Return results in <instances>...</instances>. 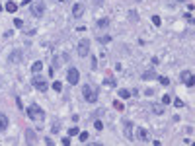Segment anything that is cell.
Here are the masks:
<instances>
[{
    "instance_id": "6da1fadb",
    "label": "cell",
    "mask_w": 195,
    "mask_h": 146,
    "mask_svg": "<svg viewBox=\"0 0 195 146\" xmlns=\"http://www.w3.org/2000/svg\"><path fill=\"white\" fill-rule=\"evenodd\" d=\"M28 117L31 119V121H43V119H45V111H43L39 105L31 103L28 107Z\"/></svg>"
},
{
    "instance_id": "7a4b0ae2",
    "label": "cell",
    "mask_w": 195,
    "mask_h": 146,
    "mask_svg": "<svg viewBox=\"0 0 195 146\" xmlns=\"http://www.w3.org/2000/svg\"><path fill=\"white\" fill-rule=\"evenodd\" d=\"M82 94H84V99H86L88 103H96L98 101V88H92L90 84H86L82 88Z\"/></svg>"
},
{
    "instance_id": "3957f363",
    "label": "cell",
    "mask_w": 195,
    "mask_h": 146,
    "mask_svg": "<svg viewBox=\"0 0 195 146\" xmlns=\"http://www.w3.org/2000/svg\"><path fill=\"white\" fill-rule=\"evenodd\" d=\"M29 12H31L33 18H41L45 14V2L43 0H33L31 6H29Z\"/></svg>"
},
{
    "instance_id": "277c9868",
    "label": "cell",
    "mask_w": 195,
    "mask_h": 146,
    "mask_svg": "<svg viewBox=\"0 0 195 146\" xmlns=\"http://www.w3.org/2000/svg\"><path fill=\"white\" fill-rule=\"evenodd\" d=\"M76 51H78V57H88L90 55V41L88 39H80Z\"/></svg>"
},
{
    "instance_id": "5b68a950",
    "label": "cell",
    "mask_w": 195,
    "mask_h": 146,
    "mask_svg": "<svg viewBox=\"0 0 195 146\" xmlns=\"http://www.w3.org/2000/svg\"><path fill=\"white\" fill-rule=\"evenodd\" d=\"M66 80H68V84H78V80H80V72H78V68H74V66H70L68 68V72H66Z\"/></svg>"
},
{
    "instance_id": "8992f818",
    "label": "cell",
    "mask_w": 195,
    "mask_h": 146,
    "mask_svg": "<svg viewBox=\"0 0 195 146\" xmlns=\"http://www.w3.org/2000/svg\"><path fill=\"white\" fill-rule=\"evenodd\" d=\"M31 86L33 88H37L39 92H47V80L43 78V76H35V78H31Z\"/></svg>"
},
{
    "instance_id": "52a82bcc",
    "label": "cell",
    "mask_w": 195,
    "mask_h": 146,
    "mask_svg": "<svg viewBox=\"0 0 195 146\" xmlns=\"http://www.w3.org/2000/svg\"><path fill=\"white\" fill-rule=\"evenodd\" d=\"M135 138H137L139 142H148V140H150V134H148V131H146V129H137Z\"/></svg>"
},
{
    "instance_id": "ba28073f",
    "label": "cell",
    "mask_w": 195,
    "mask_h": 146,
    "mask_svg": "<svg viewBox=\"0 0 195 146\" xmlns=\"http://www.w3.org/2000/svg\"><path fill=\"white\" fill-rule=\"evenodd\" d=\"M123 134H125L127 140H133V123H131V121L123 123Z\"/></svg>"
},
{
    "instance_id": "9c48e42d",
    "label": "cell",
    "mask_w": 195,
    "mask_h": 146,
    "mask_svg": "<svg viewBox=\"0 0 195 146\" xmlns=\"http://www.w3.org/2000/svg\"><path fill=\"white\" fill-rule=\"evenodd\" d=\"M180 78H181V82H183V84H187L191 88V86H193V74H191L189 70H183L180 74Z\"/></svg>"
},
{
    "instance_id": "30bf717a",
    "label": "cell",
    "mask_w": 195,
    "mask_h": 146,
    "mask_svg": "<svg viewBox=\"0 0 195 146\" xmlns=\"http://www.w3.org/2000/svg\"><path fill=\"white\" fill-rule=\"evenodd\" d=\"M8 125H10V121H8V117H6L4 113H0V132H4L6 129H8Z\"/></svg>"
},
{
    "instance_id": "8fae6325",
    "label": "cell",
    "mask_w": 195,
    "mask_h": 146,
    "mask_svg": "<svg viewBox=\"0 0 195 146\" xmlns=\"http://www.w3.org/2000/svg\"><path fill=\"white\" fill-rule=\"evenodd\" d=\"M82 14H84V4H80V2H78V4H74V6H72V16L80 18Z\"/></svg>"
},
{
    "instance_id": "7c38bea8",
    "label": "cell",
    "mask_w": 195,
    "mask_h": 146,
    "mask_svg": "<svg viewBox=\"0 0 195 146\" xmlns=\"http://www.w3.org/2000/svg\"><path fill=\"white\" fill-rule=\"evenodd\" d=\"M25 142H28V144H35V132H33L31 129L25 131Z\"/></svg>"
},
{
    "instance_id": "4fadbf2b",
    "label": "cell",
    "mask_w": 195,
    "mask_h": 146,
    "mask_svg": "<svg viewBox=\"0 0 195 146\" xmlns=\"http://www.w3.org/2000/svg\"><path fill=\"white\" fill-rule=\"evenodd\" d=\"M4 10H6V12H10V14H14L16 10H18V4H16V2H12V0H8V2H6V6H4Z\"/></svg>"
},
{
    "instance_id": "5bb4252c",
    "label": "cell",
    "mask_w": 195,
    "mask_h": 146,
    "mask_svg": "<svg viewBox=\"0 0 195 146\" xmlns=\"http://www.w3.org/2000/svg\"><path fill=\"white\" fill-rule=\"evenodd\" d=\"M140 78H143V80H156L158 76H156V72L146 70V72H143V74H140Z\"/></svg>"
},
{
    "instance_id": "9a60e30c",
    "label": "cell",
    "mask_w": 195,
    "mask_h": 146,
    "mask_svg": "<svg viewBox=\"0 0 195 146\" xmlns=\"http://www.w3.org/2000/svg\"><path fill=\"white\" fill-rule=\"evenodd\" d=\"M98 27H100V29H106L107 27V25H109V18H102V20H98Z\"/></svg>"
},
{
    "instance_id": "2e32d148",
    "label": "cell",
    "mask_w": 195,
    "mask_h": 146,
    "mask_svg": "<svg viewBox=\"0 0 195 146\" xmlns=\"http://www.w3.org/2000/svg\"><path fill=\"white\" fill-rule=\"evenodd\" d=\"M20 61H22V53L20 51H14L10 55V62H20Z\"/></svg>"
},
{
    "instance_id": "e0dca14e",
    "label": "cell",
    "mask_w": 195,
    "mask_h": 146,
    "mask_svg": "<svg viewBox=\"0 0 195 146\" xmlns=\"http://www.w3.org/2000/svg\"><path fill=\"white\" fill-rule=\"evenodd\" d=\"M41 70H43V62L41 61H37V62H33V64H31V72L37 74V72H41Z\"/></svg>"
},
{
    "instance_id": "ac0fdd59",
    "label": "cell",
    "mask_w": 195,
    "mask_h": 146,
    "mask_svg": "<svg viewBox=\"0 0 195 146\" xmlns=\"http://www.w3.org/2000/svg\"><path fill=\"white\" fill-rule=\"evenodd\" d=\"M152 113L162 115V113H164V105H162V103H154V105H152Z\"/></svg>"
},
{
    "instance_id": "d6986e66",
    "label": "cell",
    "mask_w": 195,
    "mask_h": 146,
    "mask_svg": "<svg viewBox=\"0 0 195 146\" xmlns=\"http://www.w3.org/2000/svg\"><path fill=\"white\" fill-rule=\"evenodd\" d=\"M98 41L102 43V45H107V43H111V35H100Z\"/></svg>"
},
{
    "instance_id": "ffe728a7",
    "label": "cell",
    "mask_w": 195,
    "mask_h": 146,
    "mask_svg": "<svg viewBox=\"0 0 195 146\" xmlns=\"http://www.w3.org/2000/svg\"><path fill=\"white\" fill-rule=\"evenodd\" d=\"M117 95H119L121 99H129V98H131V92H129V90H119V92H117Z\"/></svg>"
},
{
    "instance_id": "44dd1931",
    "label": "cell",
    "mask_w": 195,
    "mask_h": 146,
    "mask_svg": "<svg viewBox=\"0 0 195 146\" xmlns=\"http://www.w3.org/2000/svg\"><path fill=\"white\" fill-rule=\"evenodd\" d=\"M115 78H111V76H109V78H106V80H103V86H109V88H115Z\"/></svg>"
},
{
    "instance_id": "7402d4cb",
    "label": "cell",
    "mask_w": 195,
    "mask_h": 146,
    "mask_svg": "<svg viewBox=\"0 0 195 146\" xmlns=\"http://www.w3.org/2000/svg\"><path fill=\"white\" fill-rule=\"evenodd\" d=\"M129 20H131V22H139V14H137V10H129Z\"/></svg>"
},
{
    "instance_id": "603a6c76",
    "label": "cell",
    "mask_w": 195,
    "mask_h": 146,
    "mask_svg": "<svg viewBox=\"0 0 195 146\" xmlns=\"http://www.w3.org/2000/svg\"><path fill=\"white\" fill-rule=\"evenodd\" d=\"M59 66H63V61H60V57H55L53 59V70H57Z\"/></svg>"
},
{
    "instance_id": "cb8c5ba5",
    "label": "cell",
    "mask_w": 195,
    "mask_h": 146,
    "mask_svg": "<svg viewBox=\"0 0 195 146\" xmlns=\"http://www.w3.org/2000/svg\"><path fill=\"white\" fill-rule=\"evenodd\" d=\"M113 107H115V109H117V111H123V109H125V105L121 103L119 99H115V101H113Z\"/></svg>"
},
{
    "instance_id": "d4e9b609",
    "label": "cell",
    "mask_w": 195,
    "mask_h": 146,
    "mask_svg": "<svg viewBox=\"0 0 195 146\" xmlns=\"http://www.w3.org/2000/svg\"><path fill=\"white\" fill-rule=\"evenodd\" d=\"M168 103H172V98H170L168 94H164L162 95V105H168Z\"/></svg>"
},
{
    "instance_id": "484cf974",
    "label": "cell",
    "mask_w": 195,
    "mask_h": 146,
    "mask_svg": "<svg viewBox=\"0 0 195 146\" xmlns=\"http://www.w3.org/2000/svg\"><path fill=\"white\" fill-rule=\"evenodd\" d=\"M158 80H160V84H162V86H168V84H170V80H168L166 76H158Z\"/></svg>"
},
{
    "instance_id": "4316f807",
    "label": "cell",
    "mask_w": 195,
    "mask_h": 146,
    "mask_svg": "<svg viewBox=\"0 0 195 146\" xmlns=\"http://www.w3.org/2000/svg\"><path fill=\"white\" fill-rule=\"evenodd\" d=\"M74 134H78V127H70L68 129V137H74Z\"/></svg>"
},
{
    "instance_id": "83f0119b",
    "label": "cell",
    "mask_w": 195,
    "mask_h": 146,
    "mask_svg": "<svg viewBox=\"0 0 195 146\" xmlns=\"http://www.w3.org/2000/svg\"><path fill=\"white\" fill-rule=\"evenodd\" d=\"M53 90H55V92H60V90H63V84H60V82H53Z\"/></svg>"
},
{
    "instance_id": "f1b7e54d",
    "label": "cell",
    "mask_w": 195,
    "mask_h": 146,
    "mask_svg": "<svg viewBox=\"0 0 195 146\" xmlns=\"http://www.w3.org/2000/svg\"><path fill=\"white\" fill-rule=\"evenodd\" d=\"M78 137H80V142H86V140H88V137H90V134H88V132H80Z\"/></svg>"
},
{
    "instance_id": "f546056e",
    "label": "cell",
    "mask_w": 195,
    "mask_h": 146,
    "mask_svg": "<svg viewBox=\"0 0 195 146\" xmlns=\"http://www.w3.org/2000/svg\"><path fill=\"white\" fill-rule=\"evenodd\" d=\"M94 127H96V131H102V129H103V123L102 121H94Z\"/></svg>"
},
{
    "instance_id": "4dcf8cb0",
    "label": "cell",
    "mask_w": 195,
    "mask_h": 146,
    "mask_svg": "<svg viewBox=\"0 0 195 146\" xmlns=\"http://www.w3.org/2000/svg\"><path fill=\"white\" fill-rule=\"evenodd\" d=\"M152 24L154 25H160V24H162V20L158 18V16H152Z\"/></svg>"
},
{
    "instance_id": "1f68e13d",
    "label": "cell",
    "mask_w": 195,
    "mask_h": 146,
    "mask_svg": "<svg viewBox=\"0 0 195 146\" xmlns=\"http://www.w3.org/2000/svg\"><path fill=\"white\" fill-rule=\"evenodd\" d=\"M14 25H16V27H22V25H23V22H22L20 18H14Z\"/></svg>"
},
{
    "instance_id": "d6a6232c",
    "label": "cell",
    "mask_w": 195,
    "mask_h": 146,
    "mask_svg": "<svg viewBox=\"0 0 195 146\" xmlns=\"http://www.w3.org/2000/svg\"><path fill=\"white\" fill-rule=\"evenodd\" d=\"M16 105L20 107V111H23V105H22V99H20V98H16Z\"/></svg>"
},
{
    "instance_id": "836d02e7",
    "label": "cell",
    "mask_w": 195,
    "mask_h": 146,
    "mask_svg": "<svg viewBox=\"0 0 195 146\" xmlns=\"http://www.w3.org/2000/svg\"><path fill=\"white\" fill-rule=\"evenodd\" d=\"M174 105H176V107H183V101H181V99H176V101H174Z\"/></svg>"
},
{
    "instance_id": "e575fe53",
    "label": "cell",
    "mask_w": 195,
    "mask_h": 146,
    "mask_svg": "<svg viewBox=\"0 0 195 146\" xmlns=\"http://www.w3.org/2000/svg\"><path fill=\"white\" fill-rule=\"evenodd\" d=\"M63 144L68 146V144H70V137H65V138H63Z\"/></svg>"
},
{
    "instance_id": "d590c367",
    "label": "cell",
    "mask_w": 195,
    "mask_h": 146,
    "mask_svg": "<svg viewBox=\"0 0 195 146\" xmlns=\"http://www.w3.org/2000/svg\"><path fill=\"white\" fill-rule=\"evenodd\" d=\"M60 61H65V62H68V55H66V53H63V55H60Z\"/></svg>"
},
{
    "instance_id": "8d00e7d4",
    "label": "cell",
    "mask_w": 195,
    "mask_h": 146,
    "mask_svg": "<svg viewBox=\"0 0 195 146\" xmlns=\"http://www.w3.org/2000/svg\"><path fill=\"white\" fill-rule=\"evenodd\" d=\"M45 144H49V146H53V144H55V140H51V138H45Z\"/></svg>"
},
{
    "instance_id": "74e56055",
    "label": "cell",
    "mask_w": 195,
    "mask_h": 146,
    "mask_svg": "<svg viewBox=\"0 0 195 146\" xmlns=\"http://www.w3.org/2000/svg\"><path fill=\"white\" fill-rule=\"evenodd\" d=\"M178 2H187V0H178Z\"/></svg>"
},
{
    "instance_id": "f35d334b",
    "label": "cell",
    "mask_w": 195,
    "mask_h": 146,
    "mask_svg": "<svg viewBox=\"0 0 195 146\" xmlns=\"http://www.w3.org/2000/svg\"><path fill=\"white\" fill-rule=\"evenodd\" d=\"M2 10H4V8H2V6H0V12H2Z\"/></svg>"
},
{
    "instance_id": "ab89813d",
    "label": "cell",
    "mask_w": 195,
    "mask_h": 146,
    "mask_svg": "<svg viewBox=\"0 0 195 146\" xmlns=\"http://www.w3.org/2000/svg\"><path fill=\"white\" fill-rule=\"evenodd\" d=\"M59 2H66V0H59Z\"/></svg>"
}]
</instances>
